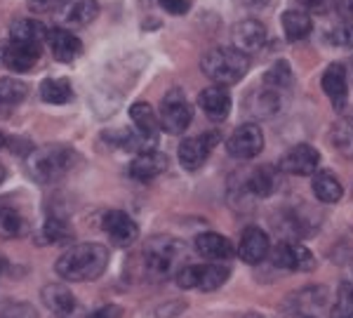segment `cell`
<instances>
[{
    "label": "cell",
    "instance_id": "obj_23",
    "mask_svg": "<svg viewBox=\"0 0 353 318\" xmlns=\"http://www.w3.org/2000/svg\"><path fill=\"white\" fill-rule=\"evenodd\" d=\"M130 118H132L134 130L141 135V137L158 141L161 121H158V116H156V111H153L151 104H146V101H137V104L130 106Z\"/></svg>",
    "mask_w": 353,
    "mask_h": 318
},
{
    "label": "cell",
    "instance_id": "obj_27",
    "mask_svg": "<svg viewBox=\"0 0 353 318\" xmlns=\"http://www.w3.org/2000/svg\"><path fill=\"white\" fill-rule=\"evenodd\" d=\"M99 17V3L97 0H71L66 5V12L61 14V21L66 26H88Z\"/></svg>",
    "mask_w": 353,
    "mask_h": 318
},
{
    "label": "cell",
    "instance_id": "obj_37",
    "mask_svg": "<svg viewBox=\"0 0 353 318\" xmlns=\"http://www.w3.org/2000/svg\"><path fill=\"white\" fill-rule=\"evenodd\" d=\"M71 3V0H28V8L33 10V12H54V10L59 8H66V5Z\"/></svg>",
    "mask_w": 353,
    "mask_h": 318
},
{
    "label": "cell",
    "instance_id": "obj_18",
    "mask_svg": "<svg viewBox=\"0 0 353 318\" xmlns=\"http://www.w3.org/2000/svg\"><path fill=\"white\" fill-rule=\"evenodd\" d=\"M41 299L59 318H73L78 314V309H81L76 297H73V292L66 286H61V283H48L41 290Z\"/></svg>",
    "mask_w": 353,
    "mask_h": 318
},
{
    "label": "cell",
    "instance_id": "obj_39",
    "mask_svg": "<svg viewBox=\"0 0 353 318\" xmlns=\"http://www.w3.org/2000/svg\"><path fill=\"white\" fill-rule=\"evenodd\" d=\"M123 316V309L116 304H109V306H101V309L92 311L88 318H121Z\"/></svg>",
    "mask_w": 353,
    "mask_h": 318
},
{
    "label": "cell",
    "instance_id": "obj_29",
    "mask_svg": "<svg viewBox=\"0 0 353 318\" xmlns=\"http://www.w3.org/2000/svg\"><path fill=\"white\" fill-rule=\"evenodd\" d=\"M281 90L264 88L261 92L254 95V104H250V111H252V116L271 118L281 111Z\"/></svg>",
    "mask_w": 353,
    "mask_h": 318
},
{
    "label": "cell",
    "instance_id": "obj_44",
    "mask_svg": "<svg viewBox=\"0 0 353 318\" xmlns=\"http://www.w3.org/2000/svg\"><path fill=\"white\" fill-rule=\"evenodd\" d=\"M0 269H3V264H0Z\"/></svg>",
    "mask_w": 353,
    "mask_h": 318
},
{
    "label": "cell",
    "instance_id": "obj_38",
    "mask_svg": "<svg viewBox=\"0 0 353 318\" xmlns=\"http://www.w3.org/2000/svg\"><path fill=\"white\" fill-rule=\"evenodd\" d=\"M158 5H161L168 14H174V17L186 14V12H189V8H191L189 0H158Z\"/></svg>",
    "mask_w": 353,
    "mask_h": 318
},
{
    "label": "cell",
    "instance_id": "obj_36",
    "mask_svg": "<svg viewBox=\"0 0 353 318\" xmlns=\"http://www.w3.org/2000/svg\"><path fill=\"white\" fill-rule=\"evenodd\" d=\"M299 3V10L304 12H313V14H325L327 10L334 8L337 0H297Z\"/></svg>",
    "mask_w": 353,
    "mask_h": 318
},
{
    "label": "cell",
    "instance_id": "obj_40",
    "mask_svg": "<svg viewBox=\"0 0 353 318\" xmlns=\"http://www.w3.org/2000/svg\"><path fill=\"white\" fill-rule=\"evenodd\" d=\"M344 8H346V12L353 14V0H346V3H344Z\"/></svg>",
    "mask_w": 353,
    "mask_h": 318
},
{
    "label": "cell",
    "instance_id": "obj_30",
    "mask_svg": "<svg viewBox=\"0 0 353 318\" xmlns=\"http://www.w3.org/2000/svg\"><path fill=\"white\" fill-rule=\"evenodd\" d=\"M332 144L341 156L353 158V116L339 118L332 128Z\"/></svg>",
    "mask_w": 353,
    "mask_h": 318
},
{
    "label": "cell",
    "instance_id": "obj_8",
    "mask_svg": "<svg viewBox=\"0 0 353 318\" xmlns=\"http://www.w3.org/2000/svg\"><path fill=\"white\" fill-rule=\"evenodd\" d=\"M219 132H203L196 137H186L179 144V163L184 170H198L210 158L214 146L219 144Z\"/></svg>",
    "mask_w": 353,
    "mask_h": 318
},
{
    "label": "cell",
    "instance_id": "obj_15",
    "mask_svg": "<svg viewBox=\"0 0 353 318\" xmlns=\"http://www.w3.org/2000/svg\"><path fill=\"white\" fill-rule=\"evenodd\" d=\"M323 92L332 101L334 111H344L349 101V78H346V66L341 61L330 64L323 73Z\"/></svg>",
    "mask_w": 353,
    "mask_h": 318
},
{
    "label": "cell",
    "instance_id": "obj_33",
    "mask_svg": "<svg viewBox=\"0 0 353 318\" xmlns=\"http://www.w3.org/2000/svg\"><path fill=\"white\" fill-rule=\"evenodd\" d=\"M292 81H294L292 69H290V64L285 59L276 61V64L264 73V85L266 88H273V90H285L292 85Z\"/></svg>",
    "mask_w": 353,
    "mask_h": 318
},
{
    "label": "cell",
    "instance_id": "obj_1",
    "mask_svg": "<svg viewBox=\"0 0 353 318\" xmlns=\"http://www.w3.org/2000/svg\"><path fill=\"white\" fill-rule=\"evenodd\" d=\"M109 266V250L99 243H81L68 248L54 264V271L64 281H94Z\"/></svg>",
    "mask_w": 353,
    "mask_h": 318
},
{
    "label": "cell",
    "instance_id": "obj_4",
    "mask_svg": "<svg viewBox=\"0 0 353 318\" xmlns=\"http://www.w3.org/2000/svg\"><path fill=\"white\" fill-rule=\"evenodd\" d=\"M181 243L170 236H156L146 243L141 252V274L149 281H165L174 269V262L181 255Z\"/></svg>",
    "mask_w": 353,
    "mask_h": 318
},
{
    "label": "cell",
    "instance_id": "obj_35",
    "mask_svg": "<svg viewBox=\"0 0 353 318\" xmlns=\"http://www.w3.org/2000/svg\"><path fill=\"white\" fill-rule=\"evenodd\" d=\"M330 43L337 45V48L353 50V24H351V21L334 26L332 31H330Z\"/></svg>",
    "mask_w": 353,
    "mask_h": 318
},
{
    "label": "cell",
    "instance_id": "obj_7",
    "mask_svg": "<svg viewBox=\"0 0 353 318\" xmlns=\"http://www.w3.org/2000/svg\"><path fill=\"white\" fill-rule=\"evenodd\" d=\"M264 149V132L257 123H245L241 128H236L231 132V137L226 139V151L233 158L241 161H250V158L259 156Z\"/></svg>",
    "mask_w": 353,
    "mask_h": 318
},
{
    "label": "cell",
    "instance_id": "obj_11",
    "mask_svg": "<svg viewBox=\"0 0 353 318\" xmlns=\"http://www.w3.org/2000/svg\"><path fill=\"white\" fill-rule=\"evenodd\" d=\"M318 163H321V153L313 149V146L297 144L281 158V166H278V168H281V172L309 177V175H316Z\"/></svg>",
    "mask_w": 353,
    "mask_h": 318
},
{
    "label": "cell",
    "instance_id": "obj_6",
    "mask_svg": "<svg viewBox=\"0 0 353 318\" xmlns=\"http://www.w3.org/2000/svg\"><path fill=\"white\" fill-rule=\"evenodd\" d=\"M193 109L181 90H170L161 101V128L170 135H181L191 125Z\"/></svg>",
    "mask_w": 353,
    "mask_h": 318
},
{
    "label": "cell",
    "instance_id": "obj_3",
    "mask_svg": "<svg viewBox=\"0 0 353 318\" xmlns=\"http://www.w3.org/2000/svg\"><path fill=\"white\" fill-rule=\"evenodd\" d=\"M201 69L212 83L229 88V85L241 83L245 73L250 71V57L236 48H212L203 54Z\"/></svg>",
    "mask_w": 353,
    "mask_h": 318
},
{
    "label": "cell",
    "instance_id": "obj_2",
    "mask_svg": "<svg viewBox=\"0 0 353 318\" xmlns=\"http://www.w3.org/2000/svg\"><path fill=\"white\" fill-rule=\"evenodd\" d=\"M76 166H81V156L76 149L66 144H48L41 149H33L26 156V170L41 184H54L71 175Z\"/></svg>",
    "mask_w": 353,
    "mask_h": 318
},
{
    "label": "cell",
    "instance_id": "obj_25",
    "mask_svg": "<svg viewBox=\"0 0 353 318\" xmlns=\"http://www.w3.org/2000/svg\"><path fill=\"white\" fill-rule=\"evenodd\" d=\"M311 189L316 198L321 203H337L341 196H344V186L341 181L337 179V175L330 172V170H321V172L313 175V181H311Z\"/></svg>",
    "mask_w": 353,
    "mask_h": 318
},
{
    "label": "cell",
    "instance_id": "obj_10",
    "mask_svg": "<svg viewBox=\"0 0 353 318\" xmlns=\"http://www.w3.org/2000/svg\"><path fill=\"white\" fill-rule=\"evenodd\" d=\"M271 262L278 269H288V271H311L316 266V257L299 243H290L281 241L276 248L271 250Z\"/></svg>",
    "mask_w": 353,
    "mask_h": 318
},
{
    "label": "cell",
    "instance_id": "obj_13",
    "mask_svg": "<svg viewBox=\"0 0 353 318\" xmlns=\"http://www.w3.org/2000/svg\"><path fill=\"white\" fill-rule=\"evenodd\" d=\"M48 45H50V52L57 61L61 64H71L76 61L78 57L83 54V43L76 33H71L64 26H54L48 31Z\"/></svg>",
    "mask_w": 353,
    "mask_h": 318
},
{
    "label": "cell",
    "instance_id": "obj_21",
    "mask_svg": "<svg viewBox=\"0 0 353 318\" xmlns=\"http://www.w3.org/2000/svg\"><path fill=\"white\" fill-rule=\"evenodd\" d=\"M193 246H196V252L201 255V257L212 259V262H226V259H231L233 255H236V248H233V243L229 238L214 234V231L196 236Z\"/></svg>",
    "mask_w": 353,
    "mask_h": 318
},
{
    "label": "cell",
    "instance_id": "obj_5",
    "mask_svg": "<svg viewBox=\"0 0 353 318\" xmlns=\"http://www.w3.org/2000/svg\"><path fill=\"white\" fill-rule=\"evenodd\" d=\"M231 276V269L226 264H186L176 271L174 281L184 290H217L224 286Z\"/></svg>",
    "mask_w": 353,
    "mask_h": 318
},
{
    "label": "cell",
    "instance_id": "obj_32",
    "mask_svg": "<svg viewBox=\"0 0 353 318\" xmlns=\"http://www.w3.org/2000/svg\"><path fill=\"white\" fill-rule=\"evenodd\" d=\"M28 88L26 83L17 78H0V106H17L26 99Z\"/></svg>",
    "mask_w": 353,
    "mask_h": 318
},
{
    "label": "cell",
    "instance_id": "obj_9",
    "mask_svg": "<svg viewBox=\"0 0 353 318\" xmlns=\"http://www.w3.org/2000/svg\"><path fill=\"white\" fill-rule=\"evenodd\" d=\"M101 226H104V234L109 236V241L118 248H130L139 238L137 221L128 212H123V210H109V212H104Z\"/></svg>",
    "mask_w": 353,
    "mask_h": 318
},
{
    "label": "cell",
    "instance_id": "obj_43",
    "mask_svg": "<svg viewBox=\"0 0 353 318\" xmlns=\"http://www.w3.org/2000/svg\"><path fill=\"white\" fill-rule=\"evenodd\" d=\"M299 318H316V316H311V314H301Z\"/></svg>",
    "mask_w": 353,
    "mask_h": 318
},
{
    "label": "cell",
    "instance_id": "obj_17",
    "mask_svg": "<svg viewBox=\"0 0 353 318\" xmlns=\"http://www.w3.org/2000/svg\"><path fill=\"white\" fill-rule=\"evenodd\" d=\"M278 184H281L278 170L271 166H261L245 175V179L241 181V189L243 194H250L252 198H269L276 194Z\"/></svg>",
    "mask_w": 353,
    "mask_h": 318
},
{
    "label": "cell",
    "instance_id": "obj_42",
    "mask_svg": "<svg viewBox=\"0 0 353 318\" xmlns=\"http://www.w3.org/2000/svg\"><path fill=\"white\" fill-rule=\"evenodd\" d=\"M5 144H8V139H5V135H3V132H0V149H3V146H5Z\"/></svg>",
    "mask_w": 353,
    "mask_h": 318
},
{
    "label": "cell",
    "instance_id": "obj_20",
    "mask_svg": "<svg viewBox=\"0 0 353 318\" xmlns=\"http://www.w3.org/2000/svg\"><path fill=\"white\" fill-rule=\"evenodd\" d=\"M168 156L161 151H144V153H137L134 161L130 163V177L137 181H151L168 170Z\"/></svg>",
    "mask_w": 353,
    "mask_h": 318
},
{
    "label": "cell",
    "instance_id": "obj_26",
    "mask_svg": "<svg viewBox=\"0 0 353 318\" xmlns=\"http://www.w3.org/2000/svg\"><path fill=\"white\" fill-rule=\"evenodd\" d=\"M283 31H285V38L290 43H297V41L309 38L311 31H313L311 14L304 12V10H299V8L283 12Z\"/></svg>",
    "mask_w": 353,
    "mask_h": 318
},
{
    "label": "cell",
    "instance_id": "obj_22",
    "mask_svg": "<svg viewBox=\"0 0 353 318\" xmlns=\"http://www.w3.org/2000/svg\"><path fill=\"white\" fill-rule=\"evenodd\" d=\"M198 106L210 121H224L231 111V95L221 85H210L198 95Z\"/></svg>",
    "mask_w": 353,
    "mask_h": 318
},
{
    "label": "cell",
    "instance_id": "obj_14",
    "mask_svg": "<svg viewBox=\"0 0 353 318\" xmlns=\"http://www.w3.org/2000/svg\"><path fill=\"white\" fill-rule=\"evenodd\" d=\"M271 255V241L264 229L259 226H248L241 236V246H238V257L245 264H259Z\"/></svg>",
    "mask_w": 353,
    "mask_h": 318
},
{
    "label": "cell",
    "instance_id": "obj_34",
    "mask_svg": "<svg viewBox=\"0 0 353 318\" xmlns=\"http://www.w3.org/2000/svg\"><path fill=\"white\" fill-rule=\"evenodd\" d=\"M332 318H353V283H341L332 306Z\"/></svg>",
    "mask_w": 353,
    "mask_h": 318
},
{
    "label": "cell",
    "instance_id": "obj_41",
    "mask_svg": "<svg viewBox=\"0 0 353 318\" xmlns=\"http://www.w3.org/2000/svg\"><path fill=\"white\" fill-rule=\"evenodd\" d=\"M5 175H8V172H5V168L0 166V184H3V181H5Z\"/></svg>",
    "mask_w": 353,
    "mask_h": 318
},
{
    "label": "cell",
    "instance_id": "obj_24",
    "mask_svg": "<svg viewBox=\"0 0 353 318\" xmlns=\"http://www.w3.org/2000/svg\"><path fill=\"white\" fill-rule=\"evenodd\" d=\"M10 41L43 48V43L48 41V28L36 19H17L14 24L10 26Z\"/></svg>",
    "mask_w": 353,
    "mask_h": 318
},
{
    "label": "cell",
    "instance_id": "obj_31",
    "mask_svg": "<svg viewBox=\"0 0 353 318\" xmlns=\"http://www.w3.org/2000/svg\"><path fill=\"white\" fill-rule=\"evenodd\" d=\"M71 238H73V229L59 217H50L41 226V243H48V246H52V243L54 246H61V243H68Z\"/></svg>",
    "mask_w": 353,
    "mask_h": 318
},
{
    "label": "cell",
    "instance_id": "obj_28",
    "mask_svg": "<svg viewBox=\"0 0 353 318\" xmlns=\"http://www.w3.org/2000/svg\"><path fill=\"white\" fill-rule=\"evenodd\" d=\"M41 99L45 104H68L73 99V88L68 78H45L41 83Z\"/></svg>",
    "mask_w": 353,
    "mask_h": 318
},
{
    "label": "cell",
    "instance_id": "obj_16",
    "mask_svg": "<svg viewBox=\"0 0 353 318\" xmlns=\"http://www.w3.org/2000/svg\"><path fill=\"white\" fill-rule=\"evenodd\" d=\"M233 36V45L236 50H241L243 54H252L259 52L266 43V26L261 24L259 19H243L233 26L231 31Z\"/></svg>",
    "mask_w": 353,
    "mask_h": 318
},
{
    "label": "cell",
    "instance_id": "obj_19",
    "mask_svg": "<svg viewBox=\"0 0 353 318\" xmlns=\"http://www.w3.org/2000/svg\"><path fill=\"white\" fill-rule=\"evenodd\" d=\"M41 52H43V48H36V45L10 41L8 45H3V64L14 73H26L38 64Z\"/></svg>",
    "mask_w": 353,
    "mask_h": 318
},
{
    "label": "cell",
    "instance_id": "obj_12",
    "mask_svg": "<svg viewBox=\"0 0 353 318\" xmlns=\"http://www.w3.org/2000/svg\"><path fill=\"white\" fill-rule=\"evenodd\" d=\"M28 231H31V221L24 210L17 206L12 198H3L0 201V238L12 241V238L26 236Z\"/></svg>",
    "mask_w": 353,
    "mask_h": 318
}]
</instances>
